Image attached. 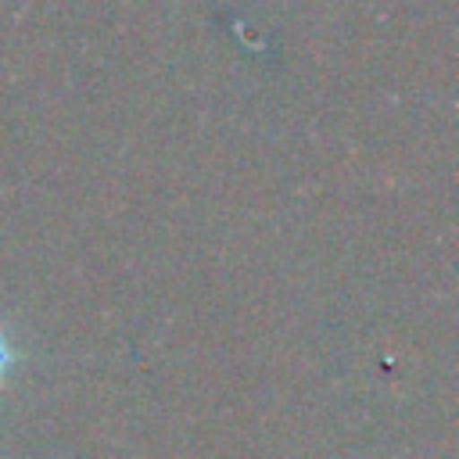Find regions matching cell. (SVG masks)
<instances>
[{"mask_svg": "<svg viewBox=\"0 0 459 459\" xmlns=\"http://www.w3.org/2000/svg\"><path fill=\"white\" fill-rule=\"evenodd\" d=\"M18 362H22V351L14 348V341H11V333L0 326V387L11 380V373L18 369Z\"/></svg>", "mask_w": 459, "mask_h": 459, "instance_id": "obj_1", "label": "cell"}]
</instances>
